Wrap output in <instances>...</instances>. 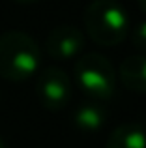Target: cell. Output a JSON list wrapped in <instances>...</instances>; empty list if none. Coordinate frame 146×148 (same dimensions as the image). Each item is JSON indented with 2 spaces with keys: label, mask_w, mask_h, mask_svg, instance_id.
Returning a JSON list of instances; mask_svg holds the SVG:
<instances>
[{
  "label": "cell",
  "mask_w": 146,
  "mask_h": 148,
  "mask_svg": "<svg viewBox=\"0 0 146 148\" xmlns=\"http://www.w3.org/2000/svg\"><path fill=\"white\" fill-rule=\"evenodd\" d=\"M41 51L28 34L11 30L0 36V75L8 81H25L38 71Z\"/></svg>",
  "instance_id": "cell-2"
},
{
  "label": "cell",
  "mask_w": 146,
  "mask_h": 148,
  "mask_svg": "<svg viewBox=\"0 0 146 148\" xmlns=\"http://www.w3.org/2000/svg\"><path fill=\"white\" fill-rule=\"evenodd\" d=\"M118 77L131 92L146 94V54H131L124 58L118 68Z\"/></svg>",
  "instance_id": "cell-6"
},
{
  "label": "cell",
  "mask_w": 146,
  "mask_h": 148,
  "mask_svg": "<svg viewBox=\"0 0 146 148\" xmlns=\"http://www.w3.org/2000/svg\"><path fill=\"white\" fill-rule=\"evenodd\" d=\"M73 75L81 90L96 101L109 99L116 90V69L109 58L99 53L81 54L73 66Z\"/></svg>",
  "instance_id": "cell-3"
},
{
  "label": "cell",
  "mask_w": 146,
  "mask_h": 148,
  "mask_svg": "<svg viewBox=\"0 0 146 148\" xmlns=\"http://www.w3.org/2000/svg\"><path fill=\"white\" fill-rule=\"evenodd\" d=\"M137 4H139V8L146 13V0H137Z\"/></svg>",
  "instance_id": "cell-10"
},
{
  "label": "cell",
  "mask_w": 146,
  "mask_h": 148,
  "mask_svg": "<svg viewBox=\"0 0 146 148\" xmlns=\"http://www.w3.org/2000/svg\"><path fill=\"white\" fill-rule=\"evenodd\" d=\"M15 2H19V4H34V2H38V0H15Z\"/></svg>",
  "instance_id": "cell-11"
},
{
  "label": "cell",
  "mask_w": 146,
  "mask_h": 148,
  "mask_svg": "<svg viewBox=\"0 0 146 148\" xmlns=\"http://www.w3.org/2000/svg\"><path fill=\"white\" fill-rule=\"evenodd\" d=\"M84 30L103 47L122 43L129 32V15L118 0H94L84 10Z\"/></svg>",
  "instance_id": "cell-1"
},
{
  "label": "cell",
  "mask_w": 146,
  "mask_h": 148,
  "mask_svg": "<svg viewBox=\"0 0 146 148\" xmlns=\"http://www.w3.org/2000/svg\"><path fill=\"white\" fill-rule=\"evenodd\" d=\"M131 43L141 51V54L146 53V21L139 23L131 30Z\"/></svg>",
  "instance_id": "cell-9"
},
{
  "label": "cell",
  "mask_w": 146,
  "mask_h": 148,
  "mask_svg": "<svg viewBox=\"0 0 146 148\" xmlns=\"http://www.w3.org/2000/svg\"><path fill=\"white\" fill-rule=\"evenodd\" d=\"M107 122V109L98 101H86L79 105L73 114V124L79 131L84 133H94L101 130Z\"/></svg>",
  "instance_id": "cell-8"
},
{
  "label": "cell",
  "mask_w": 146,
  "mask_h": 148,
  "mask_svg": "<svg viewBox=\"0 0 146 148\" xmlns=\"http://www.w3.org/2000/svg\"><path fill=\"white\" fill-rule=\"evenodd\" d=\"M45 49L47 54L55 60L79 58L84 49V34L73 25H60L49 32Z\"/></svg>",
  "instance_id": "cell-5"
},
{
  "label": "cell",
  "mask_w": 146,
  "mask_h": 148,
  "mask_svg": "<svg viewBox=\"0 0 146 148\" xmlns=\"http://www.w3.org/2000/svg\"><path fill=\"white\" fill-rule=\"evenodd\" d=\"M36 96L49 111H62L71 99V81L64 69L51 66L38 75Z\"/></svg>",
  "instance_id": "cell-4"
},
{
  "label": "cell",
  "mask_w": 146,
  "mask_h": 148,
  "mask_svg": "<svg viewBox=\"0 0 146 148\" xmlns=\"http://www.w3.org/2000/svg\"><path fill=\"white\" fill-rule=\"evenodd\" d=\"M0 148H8V146H6V143H4L2 139H0Z\"/></svg>",
  "instance_id": "cell-12"
},
{
  "label": "cell",
  "mask_w": 146,
  "mask_h": 148,
  "mask_svg": "<svg viewBox=\"0 0 146 148\" xmlns=\"http://www.w3.org/2000/svg\"><path fill=\"white\" fill-rule=\"evenodd\" d=\"M105 148H146V131L139 122H126L114 127Z\"/></svg>",
  "instance_id": "cell-7"
},
{
  "label": "cell",
  "mask_w": 146,
  "mask_h": 148,
  "mask_svg": "<svg viewBox=\"0 0 146 148\" xmlns=\"http://www.w3.org/2000/svg\"><path fill=\"white\" fill-rule=\"evenodd\" d=\"M144 131H146V127H144Z\"/></svg>",
  "instance_id": "cell-13"
}]
</instances>
